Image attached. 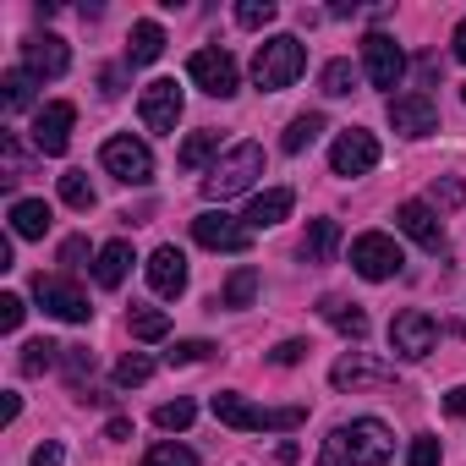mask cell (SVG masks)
Returning <instances> with one entry per match:
<instances>
[{
    "instance_id": "44dd1931",
    "label": "cell",
    "mask_w": 466,
    "mask_h": 466,
    "mask_svg": "<svg viewBox=\"0 0 466 466\" xmlns=\"http://www.w3.org/2000/svg\"><path fill=\"white\" fill-rule=\"evenodd\" d=\"M137 264V253H132V242H105L99 253H94V280L105 286V291H116L121 280H127V269Z\"/></svg>"
},
{
    "instance_id": "484cf974",
    "label": "cell",
    "mask_w": 466,
    "mask_h": 466,
    "mask_svg": "<svg viewBox=\"0 0 466 466\" xmlns=\"http://www.w3.org/2000/svg\"><path fill=\"white\" fill-rule=\"evenodd\" d=\"M214 154H219V132H214V127H203V132H192V137L181 143L176 165H181V170H203V165H208Z\"/></svg>"
},
{
    "instance_id": "3957f363",
    "label": "cell",
    "mask_w": 466,
    "mask_h": 466,
    "mask_svg": "<svg viewBox=\"0 0 466 466\" xmlns=\"http://www.w3.org/2000/svg\"><path fill=\"white\" fill-rule=\"evenodd\" d=\"M302 72H308V45H302L297 34H275V39H264L258 56H253V83H258L264 94L291 88Z\"/></svg>"
},
{
    "instance_id": "52a82bcc",
    "label": "cell",
    "mask_w": 466,
    "mask_h": 466,
    "mask_svg": "<svg viewBox=\"0 0 466 466\" xmlns=\"http://www.w3.org/2000/svg\"><path fill=\"white\" fill-rule=\"evenodd\" d=\"M400 248H395V237H384V230H362V237L351 242V269L362 275V280H395L400 275Z\"/></svg>"
},
{
    "instance_id": "603a6c76",
    "label": "cell",
    "mask_w": 466,
    "mask_h": 466,
    "mask_svg": "<svg viewBox=\"0 0 466 466\" xmlns=\"http://www.w3.org/2000/svg\"><path fill=\"white\" fill-rule=\"evenodd\" d=\"M165 56V28L159 23H132V39H127V66H148V61H159Z\"/></svg>"
},
{
    "instance_id": "1f68e13d",
    "label": "cell",
    "mask_w": 466,
    "mask_h": 466,
    "mask_svg": "<svg viewBox=\"0 0 466 466\" xmlns=\"http://www.w3.org/2000/svg\"><path fill=\"white\" fill-rule=\"evenodd\" d=\"M61 203H66V208H83V214L94 208V181H88V170H66V176H61Z\"/></svg>"
},
{
    "instance_id": "7dc6e473",
    "label": "cell",
    "mask_w": 466,
    "mask_h": 466,
    "mask_svg": "<svg viewBox=\"0 0 466 466\" xmlns=\"http://www.w3.org/2000/svg\"><path fill=\"white\" fill-rule=\"evenodd\" d=\"M99 94L116 99V94H121V72H105V77H99Z\"/></svg>"
},
{
    "instance_id": "4316f807",
    "label": "cell",
    "mask_w": 466,
    "mask_h": 466,
    "mask_svg": "<svg viewBox=\"0 0 466 466\" xmlns=\"http://www.w3.org/2000/svg\"><path fill=\"white\" fill-rule=\"evenodd\" d=\"M0 88H6V94H0V99H6V110H28V105H34V88H39V77H34L28 66H12L6 77H0Z\"/></svg>"
},
{
    "instance_id": "7bdbcfd3",
    "label": "cell",
    "mask_w": 466,
    "mask_h": 466,
    "mask_svg": "<svg viewBox=\"0 0 466 466\" xmlns=\"http://www.w3.org/2000/svg\"><path fill=\"white\" fill-rule=\"evenodd\" d=\"M466 198V187L455 181V176H444V181H433V203H444V208H455Z\"/></svg>"
},
{
    "instance_id": "836d02e7",
    "label": "cell",
    "mask_w": 466,
    "mask_h": 466,
    "mask_svg": "<svg viewBox=\"0 0 466 466\" xmlns=\"http://www.w3.org/2000/svg\"><path fill=\"white\" fill-rule=\"evenodd\" d=\"M148 379H154V362H148L143 351H127V357L116 362V384H121V390H137V384H148Z\"/></svg>"
},
{
    "instance_id": "83f0119b",
    "label": "cell",
    "mask_w": 466,
    "mask_h": 466,
    "mask_svg": "<svg viewBox=\"0 0 466 466\" xmlns=\"http://www.w3.org/2000/svg\"><path fill=\"white\" fill-rule=\"evenodd\" d=\"M319 132H324V116H319V110H308V116H297V121L286 127L280 148H286V154H302V148H313V143H319Z\"/></svg>"
},
{
    "instance_id": "ba28073f",
    "label": "cell",
    "mask_w": 466,
    "mask_h": 466,
    "mask_svg": "<svg viewBox=\"0 0 466 466\" xmlns=\"http://www.w3.org/2000/svg\"><path fill=\"white\" fill-rule=\"evenodd\" d=\"M187 77L208 94V99H230V94H237V83H242V72H237V61H230L225 50H192L187 56Z\"/></svg>"
},
{
    "instance_id": "e0dca14e",
    "label": "cell",
    "mask_w": 466,
    "mask_h": 466,
    "mask_svg": "<svg viewBox=\"0 0 466 466\" xmlns=\"http://www.w3.org/2000/svg\"><path fill=\"white\" fill-rule=\"evenodd\" d=\"M23 66H28L34 77H66L72 50H66V39H56V34H34V39L23 45Z\"/></svg>"
},
{
    "instance_id": "bcb514c9",
    "label": "cell",
    "mask_w": 466,
    "mask_h": 466,
    "mask_svg": "<svg viewBox=\"0 0 466 466\" xmlns=\"http://www.w3.org/2000/svg\"><path fill=\"white\" fill-rule=\"evenodd\" d=\"M444 411H450V417H466V384H461V390H450V395H444Z\"/></svg>"
},
{
    "instance_id": "8fae6325",
    "label": "cell",
    "mask_w": 466,
    "mask_h": 466,
    "mask_svg": "<svg viewBox=\"0 0 466 466\" xmlns=\"http://www.w3.org/2000/svg\"><path fill=\"white\" fill-rule=\"evenodd\" d=\"M362 72H368L373 88H400V77H406V50H400L390 34H368V39H362Z\"/></svg>"
},
{
    "instance_id": "ab89813d",
    "label": "cell",
    "mask_w": 466,
    "mask_h": 466,
    "mask_svg": "<svg viewBox=\"0 0 466 466\" xmlns=\"http://www.w3.org/2000/svg\"><path fill=\"white\" fill-rule=\"evenodd\" d=\"M439 455H444V444H439L433 433H422V439H411V450H406V466H439Z\"/></svg>"
},
{
    "instance_id": "d6986e66",
    "label": "cell",
    "mask_w": 466,
    "mask_h": 466,
    "mask_svg": "<svg viewBox=\"0 0 466 466\" xmlns=\"http://www.w3.org/2000/svg\"><path fill=\"white\" fill-rule=\"evenodd\" d=\"M395 225L406 230L417 248H428V253H439V248H444V225H439V214H433L428 203H417V198L395 208Z\"/></svg>"
},
{
    "instance_id": "5b68a950",
    "label": "cell",
    "mask_w": 466,
    "mask_h": 466,
    "mask_svg": "<svg viewBox=\"0 0 466 466\" xmlns=\"http://www.w3.org/2000/svg\"><path fill=\"white\" fill-rule=\"evenodd\" d=\"M99 165H105L116 181H127V187H148V181H154V154H148V143H143V137H132V132L105 137Z\"/></svg>"
},
{
    "instance_id": "ffe728a7",
    "label": "cell",
    "mask_w": 466,
    "mask_h": 466,
    "mask_svg": "<svg viewBox=\"0 0 466 466\" xmlns=\"http://www.w3.org/2000/svg\"><path fill=\"white\" fill-rule=\"evenodd\" d=\"M291 203H297V192L291 187H269V192H258L253 203H248V230H269V225H280L286 214H291Z\"/></svg>"
},
{
    "instance_id": "5bb4252c",
    "label": "cell",
    "mask_w": 466,
    "mask_h": 466,
    "mask_svg": "<svg viewBox=\"0 0 466 466\" xmlns=\"http://www.w3.org/2000/svg\"><path fill=\"white\" fill-rule=\"evenodd\" d=\"M329 384L335 390H390L395 384V368L390 362H373V357H362V351H346L335 368H329Z\"/></svg>"
},
{
    "instance_id": "d6a6232c",
    "label": "cell",
    "mask_w": 466,
    "mask_h": 466,
    "mask_svg": "<svg viewBox=\"0 0 466 466\" xmlns=\"http://www.w3.org/2000/svg\"><path fill=\"white\" fill-rule=\"evenodd\" d=\"M192 417H198V406L192 400H165V406H154V428H165V433H181V428H192Z\"/></svg>"
},
{
    "instance_id": "f6af8a7d",
    "label": "cell",
    "mask_w": 466,
    "mask_h": 466,
    "mask_svg": "<svg viewBox=\"0 0 466 466\" xmlns=\"http://www.w3.org/2000/svg\"><path fill=\"white\" fill-rule=\"evenodd\" d=\"M61 461H66L61 444H39V450H34V466H61Z\"/></svg>"
},
{
    "instance_id": "74e56055",
    "label": "cell",
    "mask_w": 466,
    "mask_h": 466,
    "mask_svg": "<svg viewBox=\"0 0 466 466\" xmlns=\"http://www.w3.org/2000/svg\"><path fill=\"white\" fill-rule=\"evenodd\" d=\"M275 17H280L275 0H242V6H237V23H242V28H269Z\"/></svg>"
},
{
    "instance_id": "cb8c5ba5",
    "label": "cell",
    "mask_w": 466,
    "mask_h": 466,
    "mask_svg": "<svg viewBox=\"0 0 466 466\" xmlns=\"http://www.w3.org/2000/svg\"><path fill=\"white\" fill-rule=\"evenodd\" d=\"M340 248V225L335 219H308V237H302V258L308 264H329Z\"/></svg>"
},
{
    "instance_id": "7402d4cb",
    "label": "cell",
    "mask_w": 466,
    "mask_h": 466,
    "mask_svg": "<svg viewBox=\"0 0 466 466\" xmlns=\"http://www.w3.org/2000/svg\"><path fill=\"white\" fill-rule=\"evenodd\" d=\"M50 219H56V214H50L45 198H17V203H12V230H17L23 242H39L45 230H50Z\"/></svg>"
},
{
    "instance_id": "4dcf8cb0",
    "label": "cell",
    "mask_w": 466,
    "mask_h": 466,
    "mask_svg": "<svg viewBox=\"0 0 466 466\" xmlns=\"http://www.w3.org/2000/svg\"><path fill=\"white\" fill-rule=\"evenodd\" d=\"M61 351H66V346H56L50 335H39V340H28V346H23L17 368H23V373H45V368H56V362H61Z\"/></svg>"
},
{
    "instance_id": "f907efd6",
    "label": "cell",
    "mask_w": 466,
    "mask_h": 466,
    "mask_svg": "<svg viewBox=\"0 0 466 466\" xmlns=\"http://www.w3.org/2000/svg\"><path fill=\"white\" fill-rule=\"evenodd\" d=\"M461 99H466V88H461Z\"/></svg>"
},
{
    "instance_id": "d590c367",
    "label": "cell",
    "mask_w": 466,
    "mask_h": 466,
    "mask_svg": "<svg viewBox=\"0 0 466 466\" xmlns=\"http://www.w3.org/2000/svg\"><path fill=\"white\" fill-rule=\"evenodd\" d=\"M143 466H198V455H192L187 444H176V439H159V444L143 455Z\"/></svg>"
},
{
    "instance_id": "681fc988",
    "label": "cell",
    "mask_w": 466,
    "mask_h": 466,
    "mask_svg": "<svg viewBox=\"0 0 466 466\" xmlns=\"http://www.w3.org/2000/svg\"><path fill=\"white\" fill-rule=\"evenodd\" d=\"M455 61H466V23L455 28Z\"/></svg>"
},
{
    "instance_id": "e575fe53",
    "label": "cell",
    "mask_w": 466,
    "mask_h": 466,
    "mask_svg": "<svg viewBox=\"0 0 466 466\" xmlns=\"http://www.w3.org/2000/svg\"><path fill=\"white\" fill-rule=\"evenodd\" d=\"M319 83H324V94H329V99H346V94L357 88V66H351V61H329Z\"/></svg>"
},
{
    "instance_id": "9c48e42d",
    "label": "cell",
    "mask_w": 466,
    "mask_h": 466,
    "mask_svg": "<svg viewBox=\"0 0 466 466\" xmlns=\"http://www.w3.org/2000/svg\"><path fill=\"white\" fill-rule=\"evenodd\" d=\"M192 237H198V248H208V253H248V248H253V230H248L242 219H230L225 208H203V214L192 219Z\"/></svg>"
},
{
    "instance_id": "4fadbf2b",
    "label": "cell",
    "mask_w": 466,
    "mask_h": 466,
    "mask_svg": "<svg viewBox=\"0 0 466 466\" xmlns=\"http://www.w3.org/2000/svg\"><path fill=\"white\" fill-rule=\"evenodd\" d=\"M373 165H379V137L362 132V127H346L329 148V170L335 176H368Z\"/></svg>"
},
{
    "instance_id": "7c38bea8",
    "label": "cell",
    "mask_w": 466,
    "mask_h": 466,
    "mask_svg": "<svg viewBox=\"0 0 466 466\" xmlns=\"http://www.w3.org/2000/svg\"><path fill=\"white\" fill-rule=\"evenodd\" d=\"M181 105H187V94L176 88V77H154V83L143 88V99H137V116H143L148 132H176Z\"/></svg>"
},
{
    "instance_id": "f35d334b",
    "label": "cell",
    "mask_w": 466,
    "mask_h": 466,
    "mask_svg": "<svg viewBox=\"0 0 466 466\" xmlns=\"http://www.w3.org/2000/svg\"><path fill=\"white\" fill-rule=\"evenodd\" d=\"M214 351H219L214 340H176V346L165 351V362H170V368H187V362H203V357H214Z\"/></svg>"
},
{
    "instance_id": "f1b7e54d",
    "label": "cell",
    "mask_w": 466,
    "mask_h": 466,
    "mask_svg": "<svg viewBox=\"0 0 466 466\" xmlns=\"http://www.w3.org/2000/svg\"><path fill=\"white\" fill-rule=\"evenodd\" d=\"M253 297H258V269H237L219 291V308H253Z\"/></svg>"
},
{
    "instance_id": "8d00e7d4",
    "label": "cell",
    "mask_w": 466,
    "mask_h": 466,
    "mask_svg": "<svg viewBox=\"0 0 466 466\" xmlns=\"http://www.w3.org/2000/svg\"><path fill=\"white\" fill-rule=\"evenodd\" d=\"M61 368H66V379L83 390V384L94 379V351H88V346H66V351H61Z\"/></svg>"
},
{
    "instance_id": "6da1fadb",
    "label": "cell",
    "mask_w": 466,
    "mask_h": 466,
    "mask_svg": "<svg viewBox=\"0 0 466 466\" xmlns=\"http://www.w3.org/2000/svg\"><path fill=\"white\" fill-rule=\"evenodd\" d=\"M395 455V433L379 422V417H351V422H335L324 450H319V466H384Z\"/></svg>"
},
{
    "instance_id": "60d3db41",
    "label": "cell",
    "mask_w": 466,
    "mask_h": 466,
    "mask_svg": "<svg viewBox=\"0 0 466 466\" xmlns=\"http://www.w3.org/2000/svg\"><path fill=\"white\" fill-rule=\"evenodd\" d=\"M23 319H28V302L17 297V291H6V297H0V329H23Z\"/></svg>"
},
{
    "instance_id": "7a4b0ae2",
    "label": "cell",
    "mask_w": 466,
    "mask_h": 466,
    "mask_svg": "<svg viewBox=\"0 0 466 466\" xmlns=\"http://www.w3.org/2000/svg\"><path fill=\"white\" fill-rule=\"evenodd\" d=\"M214 417L225 422V428H242V433H291V428H302L308 422V406H258V400H248V395H237V390H219L214 400Z\"/></svg>"
},
{
    "instance_id": "8992f818",
    "label": "cell",
    "mask_w": 466,
    "mask_h": 466,
    "mask_svg": "<svg viewBox=\"0 0 466 466\" xmlns=\"http://www.w3.org/2000/svg\"><path fill=\"white\" fill-rule=\"evenodd\" d=\"M433 346H439V324H433L422 308H406V313L390 319V351H395L400 362H422Z\"/></svg>"
},
{
    "instance_id": "ee69618b",
    "label": "cell",
    "mask_w": 466,
    "mask_h": 466,
    "mask_svg": "<svg viewBox=\"0 0 466 466\" xmlns=\"http://www.w3.org/2000/svg\"><path fill=\"white\" fill-rule=\"evenodd\" d=\"M83 258H88V237H66L61 242V264L66 269H83Z\"/></svg>"
},
{
    "instance_id": "30bf717a",
    "label": "cell",
    "mask_w": 466,
    "mask_h": 466,
    "mask_svg": "<svg viewBox=\"0 0 466 466\" xmlns=\"http://www.w3.org/2000/svg\"><path fill=\"white\" fill-rule=\"evenodd\" d=\"M34 302L50 313V319H61V324H88V297L72 286V280H61V275H39L34 280Z\"/></svg>"
},
{
    "instance_id": "d4e9b609",
    "label": "cell",
    "mask_w": 466,
    "mask_h": 466,
    "mask_svg": "<svg viewBox=\"0 0 466 466\" xmlns=\"http://www.w3.org/2000/svg\"><path fill=\"white\" fill-rule=\"evenodd\" d=\"M319 313H324V319H329V324H335V329H340L346 340H368V313H362L357 302H340V297H324V302H319Z\"/></svg>"
},
{
    "instance_id": "b9f144b4",
    "label": "cell",
    "mask_w": 466,
    "mask_h": 466,
    "mask_svg": "<svg viewBox=\"0 0 466 466\" xmlns=\"http://www.w3.org/2000/svg\"><path fill=\"white\" fill-rule=\"evenodd\" d=\"M302 357H308V340H280V346L269 351V362H275V368H297Z\"/></svg>"
},
{
    "instance_id": "f546056e",
    "label": "cell",
    "mask_w": 466,
    "mask_h": 466,
    "mask_svg": "<svg viewBox=\"0 0 466 466\" xmlns=\"http://www.w3.org/2000/svg\"><path fill=\"white\" fill-rule=\"evenodd\" d=\"M127 329H132L137 340H165V335H170V313H159V308H132V313H127Z\"/></svg>"
},
{
    "instance_id": "277c9868",
    "label": "cell",
    "mask_w": 466,
    "mask_h": 466,
    "mask_svg": "<svg viewBox=\"0 0 466 466\" xmlns=\"http://www.w3.org/2000/svg\"><path fill=\"white\" fill-rule=\"evenodd\" d=\"M258 176H264V148H258V143H237L230 154H219V159H214V170L203 176V198L225 203V198L248 192Z\"/></svg>"
},
{
    "instance_id": "9a60e30c",
    "label": "cell",
    "mask_w": 466,
    "mask_h": 466,
    "mask_svg": "<svg viewBox=\"0 0 466 466\" xmlns=\"http://www.w3.org/2000/svg\"><path fill=\"white\" fill-rule=\"evenodd\" d=\"M72 121H77V105L72 99H50L39 116H34V148L39 154H66V143H72Z\"/></svg>"
},
{
    "instance_id": "2e32d148",
    "label": "cell",
    "mask_w": 466,
    "mask_h": 466,
    "mask_svg": "<svg viewBox=\"0 0 466 466\" xmlns=\"http://www.w3.org/2000/svg\"><path fill=\"white\" fill-rule=\"evenodd\" d=\"M390 127L400 137H428V132H439V105L428 94H395L390 99Z\"/></svg>"
},
{
    "instance_id": "c3c4849f",
    "label": "cell",
    "mask_w": 466,
    "mask_h": 466,
    "mask_svg": "<svg viewBox=\"0 0 466 466\" xmlns=\"http://www.w3.org/2000/svg\"><path fill=\"white\" fill-rule=\"evenodd\" d=\"M132 433V422L127 417H110V428H105V439H127Z\"/></svg>"
},
{
    "instance_id": "ac0fdd59",
    "label": "cell",
    "mask_w": 466,
    "mask_h": 466,
    "mask_svg": "<svg viewBox=\"0 0 466 466\" xmlns=\"http://www.w3.org/2000/svg\"><path fill=\"white\" fill-rule=\"evenodd\" d=\"M148 286H154V297L176 302V297L187 291V253H181V248H154V258H148Z\"/></svg>"
}]
</instances>
